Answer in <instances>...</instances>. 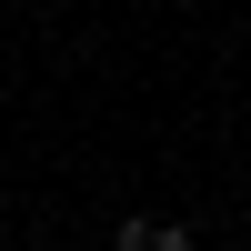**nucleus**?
<instances>
[{"mask_svg": "<svg viewBox=\"0 0 251 251\" xmlns=\"http://www.w3.org/2000/svg\"><path fill=\"white\" fill-rule=\"evenodd\" d=\"M111 251H191V231H171V221H161V231H151V221H121Z\"/></svg>", "mask_w": 251, "mask_h": 251, "instance_id": "obj_1", "label": "nucleus"}]
</instances>
